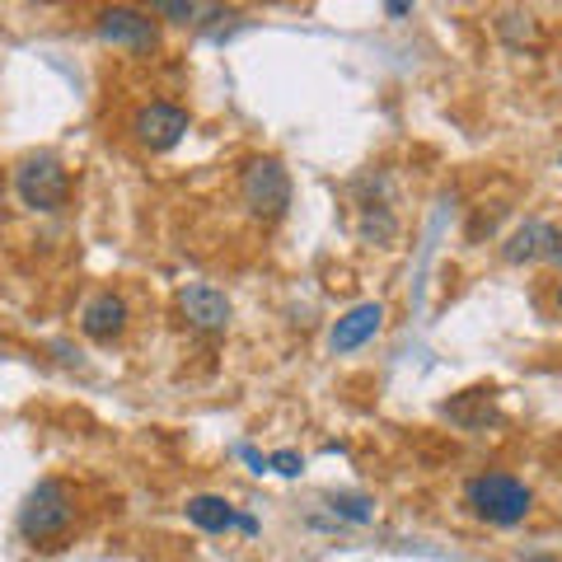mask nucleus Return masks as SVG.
<instances>
[{
	"mask_svg": "<svg viewBox=\"0 0 562 562\" xmlns=\"http://www.w3.org/2000/svg\"><path fill=\"white\" fill-rule=\"evenodd\" d=\"M558 314H562V286H558Z\"/></svg>",
	"mask_w": 562,
	"mask_h": 562,
	"instance_id": "19",
	"label": "nucleus"
},
{
	"mask_svg": "<svg viewBox=\"0 0 562 562\" xmlns=\"http://www.w3.org/2000/svg\"><path fill=\"white\" fill-rule=\"evenodd\" d=\"M530 487H525L520 479H512V473H479V479L469 483V506L473 516L487 520V525H520L525 516H530Z\"/></svg>",
	"mask_w": 562,
	"mask_h": 562,
	"instance_id": "1",
	"label": "nucleus"
},
{
	"mask_svg": "<svg viewBox=\"0 0 562 562\" xmlns=\"http://www.w3.org/2000/svg\"><path fill=\"white\" fill-rule=\"evenodd\" d=\"M328 506H333V512H338V516H347V520H361V525L375 516L371 497H351V492H342V497H328Z\"/></svg>",
	"mask_w": 562,
	"mask_h": 562,
	"instance_id": "13",
	"label": "nucleus"
},
{
	"mask_svg": "<svg viewBox=\"0 0 562 562\" xmlns=\"http://www.w3.org/2000/svg\"><path fill=\"white\" fill-rule=\"evenodd\" d=\"M239 198L254 216L272 221L291 206V173L281 169V160H272V155H258V160H249L239 173Z\"/></svg>",
	"mask_w": 562,
	"mask_h": 562,
	"instance_id": "3",
	"label": "nucleus"
},
{
	"mask_svg": "<svg viewBox=\"0 0 562 562\" xmlns=\"http://www.w3.org/2000/svg\"><path fill=\"white\" fill-rule=\"evenodd\" d=\"M155 10L169 14V20H179V24H192V20H198V5H183V0H160Z\"/></svg>",
	"mask_w": 562,
	"mask_h": 562,
	"instance_id": "14",
	"label": "nucleus"
},
{
	"mask_svg": "<svg viewBox=\"0 0 562 562\" xmlns=\"http://www.w3.org/2000/svg\"><path fill=\"white\" fill-rule=\"evenodd\" d=\"M384 328V305L380 301H366V305H351L338 324H333L328 333V347L333 351H357L375 338V333Z\"/></svg>",
	"mask_w": 562,
	"mask_h": 562,
	"instance_id": "8",
	"label": "nucleus"
},
{
	"mask_svg": "<svg viewBox=\"0 0 562 562\" xmlns=\"http://www.w3.org/2000/svg\"><path fill=\"white\" fill-rule=\"evenodd\" d=\"M553 262H558V268H562V235H558V249H553Z\"/></svg>",
	"mask_w": 562,
	"mask_h": 562,
	"instance_id": "18",
	"label": "nucleus"
},
{
	"mask_svg": "<svg viewBox=\"0 0 562 562\" xmlns=\"http://www.w3.org/2000/svg\"><path fill=\"white\" fill-rule=\"evenodd\" d=\"M188 520L198 525V530H206V535H221V530H239L244 535H254L258 530V520L254 516H239L231 502L225 497H211V492H202V497H188Z\"/></svg>",
	"mask_w": 562,
	"mask_h": 562,
	"instance_id": "9",
	"label": "nucleus"
},
{
	"mask_svg": "<svg viewBox=\"0 0 562 562\" xmlns=\"http://www.w3.org/2000/svg\"><path fill=\"white\" fill-rule=\"evenodd\" d=\"M70 520H76V502H70V492L57 479H43L20 506V535L33 543L61 539L70 530Z\"/></svg>",
	"mask_w": 562,
	"mask_h": 562,
	"instance_id": "2",
	"label": "nucleus"
},
{
	"mask_svg": "<svg viewBox=\"0 0 562 562\" xmlns=\"http://www.w3.org/2000/svg\"><path fill=\"white\" fill-rule=\"evenodd\" d=\"M530 562H549V558H530Z\"/></svg>",
	"mask_w": 562,
	"mask_h": 562,
	"instance_id": "20",
	"label": "nucleus"
},
{
	"mask_svg": "<svg viewBox=\"0 0 562 562\" xmlns=\"http://www.w3.org/2000/svg\"><path fill=\"white\" fill-rule=\"evenodd\" d=\"M441 417H450L464 431H487L497 422V403H492V390H464L460 398L441 403Z\"/></svg>",
	"mask_w": 562,
	"mask_h": 562,
	"instance_id": "12",
	"label": "nucleus"
},
{
	"mask_svg": "<svg viewBox=\"0 0 562 562\" xmlns=\"http://www.w3.org/2000/svg\"><path fill=\"white\" fill-rule=\"evenodd\" d=\"M99 38L109 43V47H122V52H132V57H150L155 47H160V29H155L150 14H140L132 5H109V10H99Z\"/></svg>",
	"mask_w": 562,
	"mask_h": 562,
	"instance_id": "5",
	"label": "nucleus"
},
{
	"mask_svg": "<svg viewBox=\"0 0 562 562\" xmlns=\"http://www.w3.org/2000/svg\"><path fill=\"white\" fill-rule=\"evenodd\" d=\"M66 169L57 155H29V160L14 169V192H20V202L33 206V211H57L66 202Z\"/></svg>",
	"mask_w": 562,
	"mask_h": 562,
	"instance_id": "4",
	"label": "nucleus"
},
{
	"mask_svg": "<svg viewBox=\"0 0 562 562\" xmlns=\"http://www.w3.org/2000/svg\"><path fill=\"white\" fill-rule=\"evenodd\" d=\"M268 464H272L277 473H286V479H295V473L305 469V460H301V454H295V450H281V454H272Z\"/></svg>",
	"mask_w": 562,
	"mask_h": 562,
	"instance_id": "15",
	"label": "nucleus"
},
{
	"mask_svg": "<svg viewBox=\"0 0 562 562\" xmlns=\"http://www.w3.org/2000/svg\"><path fill=\"white\" fill-rule=\"evenodd\" d=\"M408 10H413V5H403V0H390V5H384V14H394V20H403Z\"/></svg>",
	"mask_w": 562,
	"mask_h": 562,
	"instance_id": "17",
	"label": "nucleus"
},
{
	"mask_svg": "<svg viewBox=\"0 0 562 562\" xmlns=\"http://www.w3.org/2000/svg\"><path fill=\"white\" fill-rule=\"evenodd\" d=\"M558 249V231L549 221H525L520 231L506 239V262H539V258H553Z\"/></svg>",
	"mask_w": 562,
	"mask_h": 562,
	"instance_id": "11",
	"label": "nucleus"
},
{
	"mask_svg": "<svg viewBox=\"0 0 562 562\" xmlns=\"http://www.w3.org/2000/svg\"><path fill=\"white\" fill-rule=\"evenodd\" d=\"M239 454H244V460H249V464H254V473H268V469H272V464H268V460H262V454H258V450H249V446H244Z\"/></svg>",
	"mask_w": 562,
	"mask_h": 562,
	"instance_id": "16",
	"label": "nucleus"
},
{
	"mask_svg": "<svg viewBox=\"0 0 562 562\" xmlns=\"http://www.w3.org/2000/svg\"><path fill=\"white\" fill-rule=\"evenodd\" d=\"M188 122H192L188 109H179V103H169V99H155V103H146V109L132 117V136L146 150H173L183 140Z\"/></svg>",
	"mask_w": 562,
	"mask_h": 562,
	"instance_id": "6",
	"label": "nucleus"
},
{
	"mask_svg": "<svg viewBox=\"0 0 562 562\" xmlns=\"http://www.w3.org/2000/svg\"><path fill=\"white\" fill-rule=\"evenodd\" d=\"M558 160H562V155H558Z\"/></svg>",
	"mask_w": 562,
	"mask_h": 562,
	"instance_id": "21",
	"label": "nucleus"
},
{
	"mask_svg": "<svg viewBox=\"0 0 562 562\" xmlns=\"http://www.w3.org/2000/svg\"><path fill=\"white\" fill-rule=\"evenodd\" d=\"M179 310H183V319L188 328H198V333H225L231 328V301H225V291L216 286H206V281H192V286L179 291Z\"/></svg>",
	"mask_w": 562,
	"mask_h": 562,
	"instance_id": "7",
	"label": "nucleus"
},
{
	"mask_svg": "<svg viewBox=\"0 0 562 562\" xmlns=\"http://www.w3.org/2000/svg\"><path fill=\"white\" fill-rule=\"evenodd\" d=\"M80 328H85V338H94V342H113L122 328H127V301L113 291H99L90 305H85L80 314Z\"/></svg>",
	"mask_w": 562,
	"mask_h": 562,
	"instance_id": "10",
	"label": "nucleus"
}]
</instances>
